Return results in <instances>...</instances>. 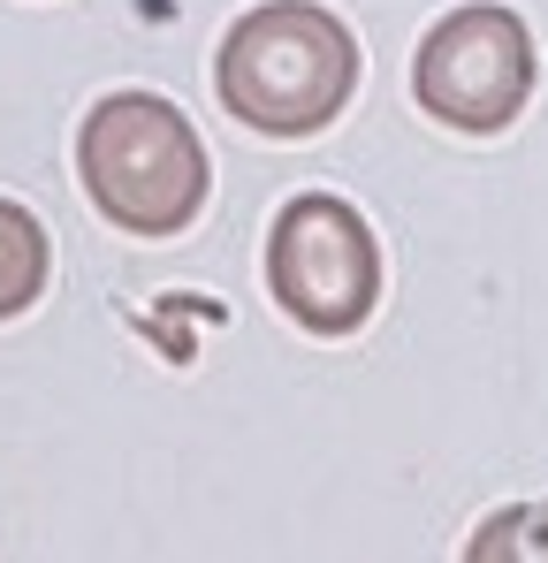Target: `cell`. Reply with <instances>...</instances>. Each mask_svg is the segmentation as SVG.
<instances>
[{"label": "cell", "mask_w": 548, "mask_h": 563, "mask_svg": "<svg viewBox=\"0 0 548 563\" xmlns=\"http://www.w3.org/2000/svg\"><path fill=\"white\" fill-rule=\"evenodd\" d=\"M213 85L237 122L267 137H313L359 92V38L313 0H267L221 38Z\"/></svg>", "instance_id": "obj_1"}, {"label": "cell", "mask_w": 548, "mask_h": 563, "mask_svg": "<svg viewBox=\"0 0 548 563\" xmlns=\"http://www.w3.org/2000/svg\"><path fill=\"white\" fill-rule=\"evenodd\" d=\"M77 176L91 206L130 236H176L206 206V145L176 99L161 92H107L77 130Z\"/></svg>", "instance_id": "obj_2"}, {"label": "cell", "mask_w": 548, "mask_h": 563, "mask_svg": "<svg viewBox=\"0 0 548 563\" xmlns=\"http://www.w3.org/2000/svg\"><path fill=\"white\" fill-rule=\"evenodd\" d=\"M267 289L313 335H351L381 297V252L351 198L305 190L267 229Z\"/></svg>", "instance_id": "obj_3"}, {"label": "cell", "mask_w": 548, "mask_h": 563, "mask_svg": "<svg viewBox=\"0 0 548 563\" xmlns=\"http://www.w3.org/2000/svg\"><path fill=\"white\" fill-rule=\"evenodd\" d=\"M412 92L435 122L450 130H503L518 122V107L534 99V31L495 8V0H472L442 15L427 38H419V62H412Z\"/></svg>", "instance_id": "obj_4"}, {"label": "cell", "mask_w": 548, "mask_h": 563, "mask_svg": "<svg viewBox=\"0 0 548 563\" xmlns=\"http://www.w3.org/2000/svg\"><path fill=\"white\" fill-rule=\"evenodd\" d=\"M46 267H54V244H46L39 213L0 198V320H15L46 297Z\"/></svg>", "instance_id": "obj_5"}, {"label": "cell", "mask_w": 548, "mask_h": 563, "mask_svg": "<svg viewBox=\"0 0 548 563\" xmlns=\"http://www.w3.org/2000/svg\"><path fill=\"white\" fill-rule=\"evenodd\" d=\"M464 563H548V503H511L480 518V533L464 541Z\"/></svg>", "instance_id": "obj_6"}]
</instances>
